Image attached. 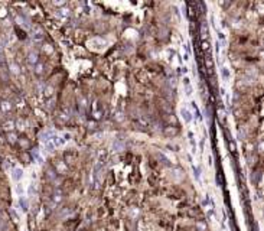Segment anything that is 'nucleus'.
I'll list each match as a JSON object with an SVG mask.
<instances>
[{
  "mask_svg": "<svg viewBox=\"0 0 264 231\" xmlns=\"http://www.w3.org/2000/svg\"><path fill=\"white\" fill-rule=\"evenodd\" d=\"M87 45L91 49H94V51H103L107 46V42L104 39H101V38H92V39L88 41Z\"/></svg>",
  "mask_w": 264,
  "mask_h": 231,
  "instance_id": "1",
  "label": "nucleus"
},
{
  "mask_svg": "<svg viewBox=\"0 0 264 231\" xmlns=\"http://www.w3.org/2000/svg\"><path fill=\"white\" fill-rule=\"evenodd\" d=\"M179 113H180V117H182V120H183V123H185V124H189V123H192V120H194V116H192V113H191V111H189L186 107H180Z\"/></svg>",
  "mask_w": 264,
  "mask_h": 231,
  "instance_id": "2",
  "label": "nucleus"
},
{
  "mask_svg": "<svg viewBox=\"0 0 264 231\" xmlns=\"http://www.w3.org/2000/svg\"><path fill=\"white\" fill-rule=\"evenodd\" d=\"M183 87H185V95L186 97H191L194 94V88L191 85V80L188 77H183Z\"/></svg>",
  "mask_w": 264,
  "mask_h": 231,
  "instance_id": "3",
  "label": "nucleus"
},
{
  "mask_svg": "<svg viewBox=\"0 0 264 231\" xmlns=\"http://www.w3.org/2000/svg\"><path fill=\"white\" fill-rule=\"evenodd\" d=\"M12 178H13V181L19 182L20 179L23 178V169H22V168H13V171H12Z\"/></svg>",
  "mask_w": 264,
  "mask_h": 231,
  "instance_id": "4",
  "label": "nucleus"
},
{
  "mask_svg": "<svg viewBox=\"0 0 264 231\" xmlns=\"http://www.w3.org/2000/svg\"><path fill=\"white\" fill-rule=\"evenodd\" d=\"M221 77H222L224 82H229V80H231V71H229L228 67H222V68H221Z\"/></svg>",
  "mask_w": 264,
  "mask_h": 231,
  "instance_id": "5",
  "label": "nucleus"
},
{
  "mask_svg": "<svg viewBox=\"0 0 264 231\" xmlns=\"http://www.w3.org/2000/svg\"><path fill=\"white\" fill-rule=\"evenodd\" d=\"M56 16L62 20H67L70 18V10L68 9H59V10H56Z\"/></svg>",
  "mask_w": 264,
  "mask_h": 231,
  "instance_id": "6",
  "label": "nucleus"
},
{
  "mask_svg": "<svg viewBox=\"0 0 264 231\" xmlns=\"http://www.w3.org/2000/svg\"><path fill=\"white\" fill-rule=\"evenodd\" d=\"M42 31L39 29V28H35L33 29V32H32V39L33 41H36V42H39V41H42Z\"/></svg>",
  "mask_w": 264,
  "mask_h": 231,
  "instance_id": "7",
  "label": "nucleus"
},
{
  "mask_svg": "<svg viewBox=\"0 0 264 231\" xmlns=\"http://www.w3.org/2000/svg\"><path fill=\"white\" fill-rule=\"evenodd\" d=\"M192 172H194V178L196 182H201V169H199V166H196L192 163Z\"/></svg>",
  "mask_w": 264,
  "mask_h": 231,
  "instance_id": "8",
  "label": "nucleus"
},
{
  "mask_svg": "<svg viewBox=\"0 0 264 231\" xmlns=\"http://www.w3.org/2000/svg\"><path fill=\"white\" fill-rule=\"evenodd\" d=\"M53 134H55V131H53V130H46V131H43V133H42V136H40V137H42V142L51 140Z\"/></svg>",
  "mask_w": 264,
  "mask_h": 231,
  "instance_id": "9",
  "label": "nucleus"
},
{
  "mask_svg": "<svg viewBox=\"0 0 264 231\" xmlns=\"http://www.w3.org/2000/svg\"><path fill=\"white\" fill-rule=\"evenodd\" d=\"M188 137H189V144H191L192 153H195V152H196V142H195L194 133H192V131H189V133H188Z\"/></svg>",
  "mask_w": 264,
  "mask_h": 231,
  "instance_id": "10",
  "label": "nucleus"
},
{
  "mask_svg": "<svg viewBox=\"0 0 264 231\" xmlns=\"http://www.w3.org/2000/svg\"><path fill=\"white\" fill-rule=\"evenodd\" d=\"M28 62H29V65L31 67H33L38 64V55L36 53H29V56H28Z\"/></svg>",
  "mask_w": 264,
  "mask_h": 231,
  "instance_id": "11",
  "label": "nucleus"
},
{
  "mask_svg": "<svg viewBox=\"0 0 264 231\" xmlns=\"http://www.w3.org/2000/svg\"><path fill=\"white\" fill-rule=\"evenodd\" d=\"M19 205H20V208H22V211H23V213H26V211H28V202H26L25 196H20V198H19Z\"/></svg>",
  "mask_w": 264,
  "mask_h": 231,
  "instance_id": "12",
  "label": "nucleus"
},
{
  "mask_svg": "<svg viewBox=\"0 0 264 231\" xmlns=\"http://www.w3.org/2000/svg\"><path fill=\"white\" fill-rule=\"evenodd\" d=\"M28 194H29V196H32V195H35V194H36V182H32V183L29 185Z\"/></svg>",
  "mask_w": 264,
  "mask_h": 231,
  "instance_id": "13",
  "label": "nucleus"
},
{
  "mask_svg": "<svg viewBox=\"0 0 264 231\" xmlns=\"http://www.w3.org/2000/svg\"><path fill=\"white\" fill-rule=\"evenodd\" d=\"M201 32H202V36H208V23L204 22L202 26H201Z\"/></svg>",
  "mask_w": 264,
  "mask_h": 231,
  "instance_id": "14",
  "label": "nucleus"
},
{
  "mask_svg": "<svg viewBox=\"0 0 264 231\" xmlns=\"http://www.w3.org/2000/svg\"><path fill=\"white\" fill-rule=\"evenodd\" d=\"M33 158H35L36 163H39V165H40V163L43 162V159H42V156L39 155V152H38V150H35V152H33Z\"/></svg>",
  "mask_w": 264,
  "mask_h": 231,
  "instance_id": "15",
  "label": "nucleus"
},
{
  "mask_svg": "<svg viewBox=\"0 0 264 231\" xmlns=\"http://www.w3.org/2000/svg\"><path fill=\"white\" fill-rule=\"evenodd\" d=\"M10 214H12V217H13V220H15V221H19V218H20V217H19L18 211H16L15 208H12V210H10Z\"/></svg>",
  "mask_w": 264,
  "mask_h": 231,
  "instance_id": "16",
  "label": "nucleus"
},
{
  "mask_svg": "<svg viewBox=\"0 0 264 231\" xmlns=\"http://www.w3.org/2000/svg\"><path fill=\"white\" fill-rule=\"evenodd\" d=\"M215 53H216V55L221 53V42H219V41L215 42Z\"/></svg>",
  "mask_w": 264,
  "mask_h": 231,
  "instance_id": "17",
  "label": "nucleus"
},
{
  "mask_svg": "<svg viewBox=\"0 0 264 231\" xmlns=\"http://www.w3.org/2000/svg\"><path fill=\"white\" fill-rule=\"evenodd\" d=\"M191 104H192V108H194V110H195V113H196V117H198V119L201 120V113H199V110H198V107H196V104H195V103H191Z\"/></svg>",
  "mask_w": 264,
  "mask_h": 231,
  "instance_id": "18",
  "label": "nucleus"
},
{
  "mask_svg": "<svg viewBox=\"0 0 264 231\" xmlns=\"http://www.w3.org/2000/svg\"><path fill=\"white\" fill-rule=\"evenodd\" d=\"M16 191H18V194H19V195L22 196V192H23V188H22L20 185H18V186H16Z\"/></svg>",
  "mask_w": 264,
  "mask_h": 231,
  "instance_id": "19",
  "label": "nucleus"
},
{
  "mask_svg": "<svg viewBox=\"0 0 264 231\" xmlns=\"http://www.w3.org/2000/svg\"><path fill=\"white\" fill-rule=\"evenodd\" d=\"M211 22H212V26H214V28L216 29V25H215V16H214V15L211 16ZM216 31H218V29H216Z\"/></svg>",
  "mask_w": 264,
  "mask_h": 231,
  "instance_id": "20",
  "label": "nucleus"
},
{
  "mask_svg": "<svg viewBox=\"0 0 264 231\" xmlns=\"http://www.w3.org/2000/svg\"><path fill=\"white\" fill-rule=\"evenodd\" d=\"M218 35H219V39H221V41H222V42H225V35H224V33H222V32H219V33H218Z\"/></svg>",
  "mask_w": 264,
  "mask_h": 231,
  "instance_id": "21",
  "label": "nucleus"
},
{
  "mask_svg": "<svg viewBox=\"0 0 264 231\" xmlns=\"http://www.w3.org/2000/svg\"><path fill=\"white\" fill-rule=\"evenodd\" d=\"M3 227H4V220H3V218H1V215H0V230H1Z\"/></svg>",
  "mask_w": 264,
  "mask_h": 231,
  "instance_id": "22",
  "label": "nucleus"
},
{
  "mask_svg": "<svg viewBox=\"0 0 264 231\" xmlns=\"http://www.w3.org/2000/svg\"><path fill=\"white\" fill-rule=\"evenodd\" d=\"M3 110H9V108H10V106H9V103H3Z\"/></svg>",
  "mask_w": 264,
  "mask_h": 231,
  "instance_id": "23",
  "label": "nucleus"
},
{
  "mask_svg": "<svg viewBox=\"0 0 264 231\" xmlns=\"http://www.w3.org/2000/svg\"><path fill=\"white\" fill-rule=\"evenodd\" d=\"M208 160H209V166H212V156H209V159Z\"/></svg>",
  "mask_w": 264,
  "mask_h": 231,
  "instance_id": "24",
  "label": "nucleus"
}]
</instances>
